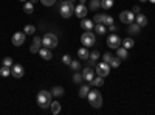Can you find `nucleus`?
Here are the masks:
<instances>
[{
	"mask_svg": "<svg viewBox=\"0 0 155 115\" xmlns=\"http://www.w3.org/2000/svg\"><path fill=\"white\" fill-rule=\"evenodd\" d=\"M37 104L41 106L42 109L50 107V104H51V93L48 90H41L37 93Z\"/></svg>",
	"mask_w": 155,
	"mask_h": 115,
	"instance_id": "1",
	"label": "nucleus"
},
{
	"mask_svg": "<svg viewBox=\"0 0 155 115\" xmlns=\"http://www.w3.org/2000/svg\"><path fill=\"white\" fill-rule=\"evenodd\" d=\"M59 12H61V16L64 17V19H68V17H71V14L74 12V5L71 3V2H62L61 3V8H59Z\"/></svg>",
	"mask_w": 155,
	"mask_h": 115,
	"instance_id": "2",
	"label": "nucleus"
},
{
	"mask_svg": "<svg viewBox=\"0 0 155 115\" xmlns=\"http://www.w3.org/2000/svg\"><path fill=\"white\" fill-rule=\"evenodd\" d=\"M88 101H90V104H92L93 107H101L102 106V95L98 92V90H90L88 95H87Z\"/></svg>",
	"mask_w": 155,
	"mask_h": 115,
	"instance_id": "3",
	"label": "nucleus"
},
{
	"mask_svg": "<svg viewBox=\"0 0 155 115\" xmlns=\"http://www.w3.org/2000/svg\"><path fill=\"white\" fill-rule=\"evenodd\" d=\"M42 45L47 48H54L58 47V36L53 33H45L42 37Z\"/></svg>",
	"mask_w": 155,
	"mask_h": 115,
	"instance_id": "4",
	"label": "nucleus"
},
{
	"mask_svg": "<svg viewBox=\"0 0 155 115\" xmlns=\"http://www.w3.org/2000/svg\"><path fill=\"white\" fill-rule=\"evenodd\" d=\"M81 42H82V45L84 47H93L95 45V42H96V37H95V34L92 33V31H85L82 36H81Z\"/></svg>",
	"mask_w": 155,
	"mask_h": 115,
	"instance_id": "5",
	"label": "nucleus"
},
{
	"mask_svg": "<svg viewBox=\"0 0 155 115\" xmlns=\"http://www.w3.org/2000/svg\"><path fill=\"white\" fill-rule=\"evenodd\" d=\"M96 73H98V76H107L109 73H110V64H107V62H98L96 64Z\"/></svg>",
	"mask_w": 155,
	"mask_h": 115,
	"instance_id": "6",
	"label": "nucleus"
},
{
	"mask_svg": "<svg viewBox=\"0 0 155 115\" xmlns=\"http://www.w3.org/2000/svg\"><path fill=\"white\" fill-rule=\"evenodd\" d=\"M121 42H123V39H121L118 34H115V33L110 34V36H109V39H107V45H109L110 48H115V50L121 45Z\"/></svg>",
	"mask_w": 155,
	"mask_h": 115,
	"instance_id": "7",
	"label": "nucleus"
},
{
	"mask_svg": "<svg viewBox=\"0 0 155 115\" xmlns=\"http://www.w3.org/2000/svg\"><path fill=\"white\" fill-rule=\"evenodd\" d=\"M120 20H121L123 23L129 25V23L135 22V14H134L132 11H123L121 14H120Z\"/></svg>",
	"mask_w": 155,
	"mask_h": 115,
	"instance_id": "8",
	"label": "nucleus"
},
{
	"mask_svg": "<svg viewBox=\"0 0 155 115\" xmlns=\"http://www.w3.org/2000/svg\"><path fill=\"white\" fill-rule=\"evenodd\" d=\"M25 33H14L12 34V45H16V47H20V45H23V42H25Z\"/></svg>",
	"mask_w": 155,
	"mask_h": 115,
	"instance_id": "9",
	"label": "nucleus"
},
{
	"mask_svg": "<svg viewBox=\"0 0 155 115\" xmlns=\"http://www.w3.org/2000/svg\"><path fill=\"white\" fill-rule=\"evenodd\" d=\"M11 75L14 76V78H22V76L25 75V70H23V67L20 66V64H14V66L11 67Z\"/></svg>",
	"mask_w": 155,
	"mask_h": 115,
	"instance_id": "10",
	"label": "nucleus"
},
{
	"mask_svg": "<svg viewBox=\"0 0 155 115\" xmlns=\"http://www.w3.org/2000/svg\"><path fill=\"white\" fill-rule=\"evenodd\" d=\"M87 12H88V8H87L85 5H82V3H79L78 6H74V14H76L78 17L84 19V17L87 16Z\"/></svg>",
	"mask_w": 155,
	"mask_h": 115,
	"instance_id": "11",
	"label": "nucleus"
},
{
	"mask_svg": "<svg viewBox=\"0 0 155 115\" xmlns=\"http://www.w3.org/2000/svg\"><path fill=\"white\" fill-rule=\"evenodd\" d=\"M39 55H41V58H42V59H45V61H50L51 58H53V53H51V48H47V47H44V48H39Z\"/></svg>",
	"mask_w": 155,
	"mask_h": 115,
	"instance_id": "12",
	"label": "nucleus"
},
{
	"mask_svg": "<svg viewBox=\"0 0 155 115\" xmlns=\"http://www.w3.org/2000/svg\"><path fill=\"white\" fill-rule=\"evenodd\" d=\"M82 76H84V79H85V81L92 83V81H93V78H95V73H93L92 67H85V69L82 70Z\"/></svg>",
	"mask_w": 155,
	"mask_h": 115,
	"instance_id": "13",
	"label": "nucleus"
},
{
	"mask_svg": "<svg viewBox=\"0 0 155 115\" xmlns=\"http://www.w3.org/2000/svg\"><path fill=\"white\" fill-rule=\"evenodd\" d=\"M135 22L140 25L141 28H143V27H146V25H147V17L144 14H141V12H138V14H135Z\"/></svg>",
	"mask_w": 155,
	"mask_h": 115,
	"instance_id": "14",
	"label": "nucleus"
},
{
	"mask_svg": "<svg viewBox=\"0 0 155 115\" xmlns=\"http://www.w3.org/2000/svg\"><path fill=\"white\" fill-rule=\"evenodd\" d=\"M81 27H82L84 30H87V31H92V30L95 28V22H93V20H90V19H82Z\"/></svg>",
	"mask_w": 155,
	"mask_h": 115,
	"instance_id": "15",
	"label": "nucleus"
},
{
	"mask_svg": "<svg viewBox=\"0 0 155 115\" xmlns=\"http://www.w3.org/2000/svg\"><path fill=\"white\" fill-rule=\"evenodd\" d=\"M116 56H118L120 59H127V56H129L127 48H124V47H118V48H116Z\"/></svg>",
	"mask_w": 155,
	"mask_h": 115,
	"instance_id": "16",
	"label": "nucleus"
},
{
	"mask_svg": "<svg viewBox=\"0 0 155 115\" xmlns=\"http://www.w3.org/2000/svg\"><path fill=\"white\" fill-rule=\"evenodd\" d=\"M78 56H79V59H88L90 58V52H88V48L87 47H82L78 50Z\"/></svg>",
	"mask_w": 155,
	"mask_h": 115,
	"instance_id": "17",
	"label": "nucleus"
},
{
	"mask_svg": "<svg viewBox=\"0 0 155 115\" xmlns=\"http://www.w3.org/2000/svg\"><path fill=\"white\" fill-rule=\"evenodd\" d=\"M141 30V27L137 23V22H132V23H129V33L130 34H138Z\"/></svg>",
	"mask_w": 155,
	"mask_h": 115,
	"instance_id": "18",
	"label": "nucleus"
},
{
	"mask_svg": "<svg viewBox=\"0 0 155 115\" xmlns=\"http://www.w3.org/2000/svg\"><path fill=\"white\" fill-rule=\"evenodd\" d=\"M88 92H90V86H88V84H82L81 89H79V96H81V98H87Z\"/></svg>",
	"mask_w": 155,
	"mask_h": 115,
	"instance_id": "19",
	"label": "nucleus"
},
{
	"mask_svg": "<svg viewBox=\"0 0 155 115\" xmlns=\"http://www.w3.org/2000/svg\"><path fill=\"white\" fill-rule=\"evenodd\" d=\"M50 109L51 112H53V115H58L61 112V103H58V101H53V103L50 104Z\"/></svg>",
	"mask_w": 155,
	"mask_h": 115,
	"instance_id": "20",
	"label": "nucleus"
},
{
	"mask_svg": "<svg viewBox=\"0 0 155 115\" xmlns=\"http://www.w3.org/2000/svg\"><path fill=\"white\" fill-rule=\"evenodd\" d=\"M95 30H96V33H98L99 36H104L106 31H107V28H106V25H104V23H96Z\"/></svg>",
	"mask_w": 155,
	"mask_h": 115,
	"instance_id": "21",
	"label": "nucleus"
},
{
	"mask_svg": "<svg viewBox=\"0 0 155 115\" xmlns=\"http://www.w3.org/2000/svg\"><path fill=\"white\" fill-rule=\"evenodd\" d=\"M121 44H123V47H124V48H127V50H129V48H132V47L135 45L134 39H130V37H126V39H124Z\"/></svg>",
	"mask_w": 155,
	"mask_h": 115,
	"instance_id": "22",
	"label": "nucleus"
},
{
	"mask_svg": "<svg viewBox=\"0 0 155 115\" xmlns=\"http://www.w3.org/2000/svg\"><path fill=\"white\" fill-rule=\"evenodd\" d=\"M120 64H121V59L118 56H113L112 61H110V69H118Z\"/></svg>",
	"mask_w": 155,
	"mask_h": 115,
	"instance_id": "23",
	"label": "nucleus"
},
{
	"mask_svg": "<svg viewBox=\"0 0 155 115\" xmlns=\"http://www.w3.org/2000/svg\"><path fill=\"white\" fill-rule=\"evenodd\" d=\"M23 11L27 12V14H31V12L34 11V3H31V2H27L23 5Z\"/></svg>",
	"mask_w": 155,
	"mask_h": 115,
	"instance_id": "24",
	"label": "nucleus"
},
{
	"mask_svg": "<svg viewBox=\"0 0 155 115\" xmlns=\"http://www.w3.org/2000/svg\"><path fill=\"white\" fill-rule=\"evenodd\" d=\"M112 6H113V0H101V8L110 9Z\"/></svg>",
	"mask_w": 155,
	"mask_h": 115,
	"instance_id": "25",
	"label": "nucleus"
},
{
	"mask_svg": "<svg viewBox=\"0 0 155 115\" xmlns=\"http://www.w3.org/2000/svg\"><path fill=\"white\" fill-rule=\"evenodd\" d=\"M0 75H2L3 78H6V76H9V75H11V67L2 66V69H0Z\"/></svg>",
	"mask_w": 155,
	"mask_h": 115,
	"instance_id": "26",
	"label": "nucleus"
},
{
	"mask_svg": "<svg viewBox=\"0 0 155 115\" xmlns=\"http://www.w3.org/2000/svg\"><path fill=\"white\" fill-rule=\"evenodd\" d=\"M99 8H101V0H92V2H90V9L92 11H96Z\"/></svg>",
	"mask_w": 155,
	"mask_h": 115,
	"instance_id": "27",
	"label": "nucleus"
},
{
	"mask_svg": "<svg viewBox=\"0 0 155 115\" xmlns=\"http://www.w3.org/2000/svg\"><path fill=\"white\" fill-rule=\"evenodd\" d=\"M82 79H84L82 73H78V72H76V73L73 75V83H74V84H81V83H82Z\"/></svg>",
	"mask_w": 155,
	"mask_h": 115,
	"instance_id": "28",
	"label": "nucleus"
},
{
	"mask_svg": "<svg viewBox=\"0 0 155 115\" xmlns=\"http://www.w3.org/2000/svg\"><path fill=\"white\" fill-rule=\"evenodd\" d=\"M23 33L25 34H34L36 33V27L34 25H27V27L23 28Z\"/></svg>",
	"mask_w": 155,
	"mask_h": 115,
	"instance_id": "29",
	"label": "nucleus"
},
{
	"mask_svg": "<svg viewBox=\"0 0 155 115\" xmlns=\"http://www.w3.org/2000/svg\"><path fill=\"white\" fill-rule=\"evenodd\" d=\"M53 95H54V96H62V95H64V89H62L61 86L53 87Z\"/></svg>",
	"mask_w": 155,
	"mask_h": 115,
	"instance_id": "30",
	"label": "nucleus"
},
{
	"mask_svg": "<svg viewBox=\"0 0 155 115\" xmlns=\"http://www.w3.org/2000/svg\"><path fill=\"white\" fill-rule=\"evenodd\" d=\"M92 84H93L95 87H101L102 84H104V79H102V76H98V78H93Z\"/></svg>",
	"mask_w": 155,
	"mask_h": 115,
	"instance_id": "31",
	"label": "nucleus"
},
{
	"mask_svg": "<svg viewBox=\"0 0 155 115\" xmlns=\"http://www.w3.org/2000/svg\"><path fill=\"white\" fill-rule=\"evenodd\" d=\"M2 66H6V67H12V66H14V62H12V58H9V56L3 58V61H2Z\"/></svg>",
	"mask_w": 155,
	"mask_h": 115,
	"instance_id": "32",
	"label": "nucleus"
},
{
	"mask_svg": "<svg viewBox=\"0 0 155 115\" xmlns=\"http://www.w3.org/2000/svg\"><path fill=\"white\" fill-rule=\"evenodd\" d=\"M104 17H106V14H96L93 17V22L95 23H104Z\"/></svg>",
	"mask_w": 155,
	"mask_h": 115,
	"instance_id": "33",
	"label": "nucleus"
},
{
	"mask_svg": "<svg viewBox=\"0 0 155 115\" xmlns=\"http://www.w3.org/2000/svg\"><path fill=\"white\" fill-rule=\"evenodd\" d=\"M79 67H81V64L78 62V61H71V62H70V69H71V70L78 72V70H79Z\"/></svg>",
	"mask_w": 155,
	"mask_h": 115,
	"instance_id": "34",
	"label": "nucleus"
},
{
	"mask_svg": "<svg viewBox=\"0 0 155 115\" xmlns=\"http://www.w3.org/2000/svg\"><path fill=\"white\" fill-rule=\"evenodd\" d=\"M99 52H96V50H95V52H92V53H90V58L88 59H93V61H98L99 59Z\"/></svg>",
	"mask_w": 155,
	"mask_h": 115,
	"instance_id": "35",
	"label": "nucleus"
},
{
	"mask_svg": "<svg viewBox=\"0 0 155 115\" xmlns=\"http://www.w3.org/2000/svg\"><path fill=\"white\" fill-rule=\"evenodd\" d=\"M44 6H53L56 3V0H41Z\"/></svg>",
	"mask_w": 155,
	"mask_h": 115,
	"instance_id": "36",
	"label": "nucleus"
},
{
	"mask_svg": "<svg viewBox=\"0 0 155 115\" xmlns=\"http://www.w3.org/2000/svg\"><path fill=\"white\" fill-rule=\"evenodd\" d=\"M62 62L65 64V66H70V62H71V58H70V55H64V56H62Z\"/></svg>",
	"mask_w": 155,
	"mask_h": 115,
	"instance_id": "37",
	"label": "nucleus"
},
{
	"mask_svg": "<svg viewBox=\"0 0 155 115\" xmlns=\"http://www.w3.org/2000/svg\"><path fill=\"white\" fill-rule=\"evenodd\" d=\"M112 55L110 53H104V55H102V61H104V62H107V64H110V61H112Z\"/></svg>",
	"mask_w": 155,
	"mask_h": 115,
	"instance_id": "38",
	"label": "nucleus"
},
{
	"mask_svg": "<svg viewBox=\"0 0 155 115\" xmlns=\"http://www.w3.org/2000/svg\"><path fill=\"white\" fill-rule=\"evenodd\" d=\"M112 23H113V17L106 14V17H104V25H107V27H109V25H112Z\"/></svg>",
	"mask_w": 155,
	"mask_h": 115,
	"instance_id": "39",
	"label": "nucleus"
},
{
	"mask_svg": "<svg viewBox=\"0 0 155 115\" xmlns=\"http://www.w3.org/2000/svg\"><path fill=\"white\" fill-rule=\"evenodd\" d=\"M30 52H31V53H39V45L33 44V45L30 47Z\"/></svg>",
	"mask_w": 155,
	"mask_h": 115,
	"instance_id": "40",
	"label": "nucleus"
},
{
	"mask_svg": "<svg viewBox=\"0 0 155 115\" xmlns=\"http://www.w3.org/2000/svg\"><path fill=\"white\" fill-rule=\"evenodd\" d=\"M33 44H36V45H39L41 47V44H42V39L39 36H34V41H33Z\"/></svg>",
	"mask_w": 155,
	"mask_h": 115,
	"instance_id": "41",
	"label": "nucleus"
},
{
	"mask_svg": "<svg viewBox=\"0 0 155 115\" xmlns=\"http://www.w3.org/2000/svg\"><path fill=\"white\" fill-rule=\"evenodd\" d=\"M116 30H118V27H116L115 23H112V25H109V31H112V33H115Z\"/></svg>",
	"mask_w": 155,
	"mask_h": 115,
	"instance_id": "42",
	"label": "nucleus"
},
{
	"mask_svg": "<svg viewBox=\"0 0 155 115\" xmlns=\"http://www.w3.org/2000/svg\"><path fill=\"white\" fill-rule=\"evenodd\" d=\"M88 67H96V61H93V59H88Z\"/></svg>",
	"mask_w": 155,
	"mask_h": 115,
	"instance_id": "43",
	"label": "nucleus"
},
{
	"mask_svg": "<svg viewBox=\"0 0 155 115\" xmlns=\"http://www.w3.org/2000/svg\"><path fill=\"white\" fill-rule=\"evenodd\" d=\"M132 12H134V14H138V12H140V5L134 6V8H132Z\"/></svg>",
	"mask_w": 155,
	"mask_h": 115,
	"instance_id": "44",
	"label": "nucleus"
},
{
	"mask_svg": "<svg viewBox=\"0 0 155 115\" xmlns=\"http://www.w3.org/2000/svg\"><path fill=\"white\" fill-rule=\"evenodd\" d=\"M30 2H31V3H37V2H39V0H30Z\"/></svg>",
	"mask_w": 155,
	"mask_h": 115,
	"instance_id": "45",
	"label": "nucleus"
},
{
	"mask_svg": "<svg viewBox=\"0 0 155 115\" xmlns=\"http://www.w3.org/2000/svg\"><path fill=\"white\" fill-rule=\"evenodd\" d=\"M79 3H82V5H85V0H79Z\"/></svg>",
	"mask_w": 155,
	"mask_h": 115,
	"instance_id": "46",
	"label": "nucleus"
},
{
	"mask_svg": "<svg viewBox=\"0 0 155 115\" xmlns=\"http://www.w3.org/2000/svg\"><path fill=\"white\" fill-rule=\"evenodd\" d=\"M147 2H150V3H155V0H147Z\"/></svg>",
	"mask_w": 155,
	"mask_h": 115,
	"instance_id": "47",
	"label": "nucleus"
},
{
	"mask_svg": "<svg viewBox=\"0 0 155 115\" xmlns=\"http://www.w3.org/2000/svg\"><path fill=\"white\" fill-rule=\"evenodd\" d=\"M68 2H71V3H74V2H76V0H68Z\"/></svg>",
	"mask_w": 155,
	"mask_h": 115,
	"instance_id": "48",
	"label": "nucleus"
},
{
	"mask_svg": "<svg viewBox=\"0 0 155 115\" xmlns=\"http://www.w3.org/2000/svg\"><path fill=\"white\" fill-rule=\"evenodd\" d=\"M140 2H143V3H144V2H147V0H140Z\"/></svg>",
	"mask_w": 155,
	"mask_h": 115,
	"instance_id": "49",
	"label": "nucleus"
},
{
	"mask_svg": "<svg viewBox=\"0 0 155 115\" xmlns=\"http://www.w3.org/2000/svg\"><path fill=\"white\" fill-rule=\"evenodd\" d=\"M20 2H27V0H20Z\"/></svg>",
	"mask_w": 155,
	"mask_h": 115,
	"instance_id": "50",
	"label": "nucleus"
}]
</instances>
